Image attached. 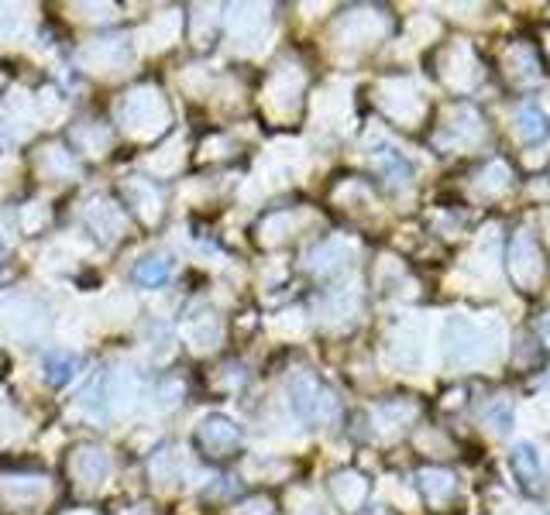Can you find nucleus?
<instances>
[{
  "label": "nucleus",
  "instance_id": "2",
  "mask_svg": "<svg viewBox=\"0 0 550 515\" xmlns=\"http://www.w3.org/2000/svg\"><path fill=\"white\" fill-rule=\"evenodd\" d=\"M544 117L537 114L533 107H526L523 114H520V134H523V141H537V138H544Z\"/></svg>",
  "mask_w": 550,
  "mask_h": 515
},
{
  "label": "nucleus",
  "instance_id": "3",
  "mask_svg": "<svg viewBox=\"0 0 550 515\" xmlns=\"http://www.w3.org/2000/svg\"><path fill=\"white\" fill-rule=\"evenodd\" d=\"M165 272H169V265H165V261H162V265H155V268H141V272H138V279L141 282H162L165 279Z\"/></svg>",
  "mask_w": 550,
  "mask_h": 515
},
{
  "label": "nucleus",
  "instance_id": "1",
  "mask_svg": "<svg viewBox=\"0 0 550 515\" xmlns=\"http://www.w3.org/2000/svg\"><path fill=\"white\" fill-rule=\"evenodd\" d=\"M516 471H520V478L526 474V481H530V485H537V481H540V461H537V454H533V447L516 450Z\"/></svg>",
  "mask_w": 550,
  "mask_h": 515
}]
</instances>
